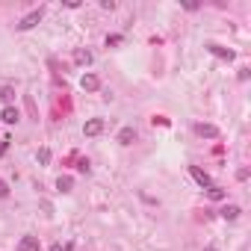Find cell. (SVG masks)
I'll return each mask as SVG.
<instances>
[{
    "label": "cell",
    "instance_id": "obj_1",
    "mask_svg": "<svg viewBox=\"0 0 251 251\" xmlns=\"http://www.w3.org/2000/svg\"><path fill=\"white\" fill-rule=\"evenodd\" d=\"M42 18H45V9L39 6V9H33V12H27V15H24V18L18 21V30H33V27L39 24Z\"/></svg>",
    "mask_w": 251,
    "mask_h": 251
},
{
    "label": "cell",
    "instance_id": "obj_2",
    "mask_svg": "<svg viewBox=\"0 0 251 251\" xmlns=\"http://www.w3.org/2000/svg\"><path fill=\"white\" fill-rule=\"evenodd\" d=\"M189 174H192V181H195L198 186H204V189H210V186H213V181H210V174H207L204 168H198V166H189Z\"/></svg>",
    "mask_w": 251,
    "mask_h": 251
},
{
    "label": "cell",
    "instance_id": "obj_3",
    "mask_svg": "<svg viewBox=\"0 0 251 251\" xmlns=\"http://www.w3.org/2000/svg\"><path fill=\"white\" fill-rule=\"evenodd\" d=\"M15 251H39V236H21Z\"/></svg>",
    "mask_w": 251,
    "mask_h": 251
},
{
    "label": "cell",
    "instance_id": "obj_4",
    "mask_svg": "<svg viewBox=\"0 0 251 251\" xmlns=\"http://www.w3.org/2000/svg\"><path fill=\"white\" fill-rule=\"evenodd\" d=\"M207 50H210L213 56H219V59H228V62H231V59L236 56L234 50H228V48H222V45H207Z\"/></svg>",
    "mask_w": 251,
    "mask_h": 251
},
{
    "label": "cell",
    "instance_id": "obj_5",
    "mask_svg": "<svg viewBox=\"0 0 251 251\" xmlns=\"http://www.w3.org/2000/svg\"><path fill=\"white\" fill-rule=\"evenodd\" d=\"M80 86H83V92H95V89H100V80H98L95 74H83Z\"/></svg>",
    "mask_w": 251,
    "mask_h": 251
},
{
    "label": "cell",
    "instance_id": "obj_6",
    "mask_svg": "<svg viewBox=\"0 0 251 251\" xmlns=\"http://www.w3.org/2000/svg\"><path fill=\"white\" fill-rule=\"evenodd\" d=\"M195 133L198 136H207V139H216L219 136V127H213V124H195Z\"/></svg>",
    "mask_w": 251,
    "mask_h": 251
},
{
    "label": "cell",
    "instance_id": "obj_7",
    "mask_svg": "<svg viewBox=\"0 0 251 251\" xmlns=\"http://www.w3.org/2000/svg\"><path fill=\"white\" fill-rule=\"evenodd\" d=\"M100 130H103V121H100V118H92V121H86V127H83L86 136H98Z\"/></svg>",
    "mask_w": 251,
    "mask_h": 251
},
{
    "label": "cell",
    "instance_id": "obj_8",
    "mask_svg": "<svg viewBox=\"0 0 251 251\" xmlns=\"http://www.w3.org/2000/svg\"><path fill=\"white\" fill-rule=\"evenodd\" d=\"M0 118H3L6 124H15V121L21 118V113L15 110V106H6V110H3V113H0Z\"/></svg>",
    "mask_w": 251,
    "mask_h": 251
},
{
    "label": "cell",
    "instance_id": "obj_9",
    "mask_svg": "<svg viewBox=\"0 0 251 251\" xmlns=\"http://www.w3.org/2000/svg\"><path fill=\"white\" fill-rule=\"evenodd\" d=\"M133 139H136V130L133 127H121L118 130V142H121V145H130Z\"/></svg>",
    "mask_w": 251,
    "mask_h": 251
},
{
    "label": "cell",
    "instance_id": "obj_10",
    "mask_svg": "<svg viewBox=\"0 0 251 251\" xmlns=\"http://www.w3.org/2000/svg\"><path fill=\"white\" fill-rule=\"evenodd\" d=\"M239 213H242V210H239L236 204H228V207L222 210V219H228V222H234V219H239Z\"/></svg>",
    "mask_w": 251,
    "mask_h": 251
},
{
    "label": "cell",
    "instance_id": "obj_11",
    "mask_svg": "<svg viewBox=\"0 0 251 251\" xmlns=\"http://www.w3.org/2000/svg\"><path fill=\"white\" fill-rule=\"evenodd\" d=\"M74 62L77 65H92V50H83V48L74 50Z\"/></svg>",
    "mask_w": 251,
    "mask_h": 251
},
{
    "label": "cell",
    "instance_id": "obj_12",
    "mask_svg": "<svg viewBox=\"0 0 251 251\" xmlns=\"http://www.w3.org/2000/svg\"><path fill=\"white\" fill-rule=\"evenodd\" d=\"M71 186H74V177H68V174L56 181V189H59V192H71Z\"/></svg>",
    "mask_w": 251,
    "mask_h": 251
},
{
    "label": "cell",
    "instance_id": "obj_13",
    "mask_svg": "<svg viewBox=\"0 0 251 251\" xmlns=\"http://www.w3.org/2000/svg\"><path fill=\"white\" fill-rule=\"evenodd\" d=\"M207 195H210L213 201H222V198H225V189H219V186H210V192H207Z\"/></svg>",
    "mask_w": 251,
    "mask_h": 251
},
{
    "label": "cell",
    "instance_id": "obj_14",
    "mask_svg": "<svg viewBox=\"0 0 251 251\" xmlns=\"http://www.w3.org/2000/svg\"><path fill=\"white\" fill-rule=\"evenodd\" d=\"M124 39H121V35H106V48H116V45H121Z\"/></svg>",
    "mask_w": 251,
    "mask_h": 251
},
{
    "label": "cell",
    "instance_id": "obj_15",
    "mask_svg": "<svg viewBox=\"0 0 251 251\" xmlns=\"http://www.w3.org/2000/svg\"><path fill=\"white\" fill-rule=\"evenodd\" d=\"M39 163H42V166H48V163H50V151H48V148H42V151H39Z\"/></svg>",
    "mask_w": 251,
    "mask_h": 251
},
{
    "label": "cell",
    "instance_id": "obj_16",
    "mask_svg": "<svg viewBox=\"0 0 251 251\" xmlns=\"http://www.w3.org/2000/svg\"><path fill=\"white\" fill-rule=\"evenodd\" d=\"M9 195V186H6V181H0V198H6Z\"/></svg>",
    "mask_w": 251,
    "mask_h": 251
},
{
    "label": "cell",
    "instance_id": "obj_17",
    "mask_svg": "<svg viewBox=\"0 0 251 251\" xmlns=\"http://www.w3.org/2000/svg\"><path fill=\"white\" fill-rule=\"evenodd\" d=\"M0 98H3V100H12L15 95H12V89H3V92H0Z\"/></svg>",
    "mask_w": 251,
    "mask_h": 251
},
{
    "label": "cell",
    "instance_id": "obj_18",
    "mask_svg": "<svg viewBox=\"0 0 251 251\" xmlns=\"http://www.w3.org/2000/svg\"><path fill=\"white\" fill-rule=\"evenodd\" d=\"M6 148H9V139H3V142H0V157L6 154Z\"/></svg>",
    "mask_w": 251,
    "mask_h": 251
},
{
    "label": "cell",
    "instance_id": "obj_19",
    "mask_svg": "<svg viewBox=\"0 0 251 251\" xmlns=\"http://www.w3.org/2000/svg\"><path fill=\"white\" fill-rule=\"evenodd\" d=\"M50 251H62V245H50Z\"/></svg>",
    "mask_w": 251,
    "mask_h": 251
},
{
    "label": "cell",
    "instance_id": "obj_20",
    "mask_svg": "<svg viewBox=\"0 0 251 251\" xmlns=\"http://www.w3.org/2000/svg\"><path fill=\"white\" fill-rule=\"evenodd\" d=\"M204 251H216V248H213V245H207V248H204Z\"/></svg>",
    "mask_w": 251,
    "mask_h": 251
}]
</instances>
